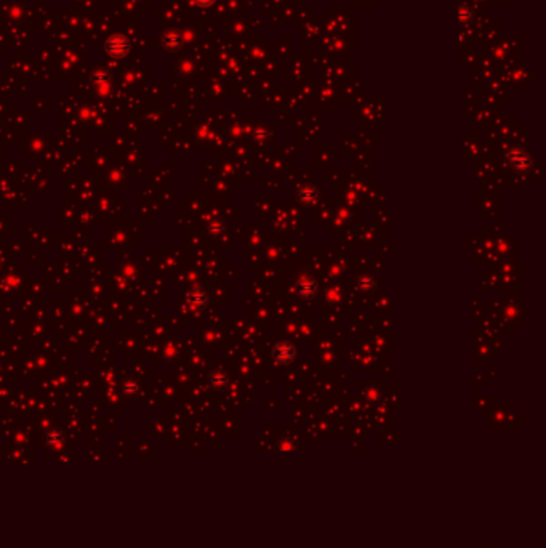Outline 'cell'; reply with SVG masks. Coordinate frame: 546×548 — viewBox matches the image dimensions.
I'll return each mask as SVG.
<instances>
[{
    "label": "cell",
    "instance_id": "cell-1",
    "mask_svg": "<svg viewBox=\"0 0 546 548\" xmlns=\"http://www.w3.org/2000/svg\"><path fill=\"white\" fill-rule=\"evenodd\" d=\"M128 50H130L128 39L120 34L111 36L108 39V42H106V52H108L111 56H114V58H122V56H125L128 53Z\"/></svg>",
    "mask_w": 546,
    "mask_h": 548
},
{
    "label": "cell",
    "instance_id": "cell-2",
    "mask_svg": "<svg viewBox=\"0 0 546 548\" xmlns=\"http://www.w3.org/2000/svg\"><path fill=\"white\" fill-rule=\"evenodd\" d=\"M293 356H295V348H293L292 345H289V343H279V345H277L276 349H274L276 361H279L282 364L292 361Z\"/></svg>",
    "mask_w": 546,
    "mask_h": 548
},
{
    "label": "cell",
    "instance_id": "cell-3",
    "mask_svg": "<svg viewBox=\"0 0 546 548\" xmlns=\"http://www.w3.org/2000/svg\"><path fill=\"white\" fill-rule=\"evenodd\" d=\"M298 290H300V295L301 297H311L313 295V293L316 292V284L311 281V279H306V281H303V284H300L298 285Z\"/></svg>",
    "mask_w": 546,
    "mask_h": 548
},
{
    "label": "cell",
    "instance_id": "cell-4",
    "mask_svg": "<svg viewBox=\"0 0 546 548\" xmlns=\"http://www.w3.org/2000/svg\"><path fill=\"white\" fill-rule=\"evenodd\" d=\"M176 36L175 34H167L165 37H164V42H165V45L168 47H175L176 44H178V39H175Z\"/></svg>",
    "mask_w": 546,
    "mask_h": 548
},
{
    "label": "cell",
    "instance_id": "cell-5",
    "mask_svg": "<svg viewBox=\"0 0 546 548\" xmlns=\"http://www.w3.org/2000/svg\"><path fill=\"white\" fill-rule=\"evenodd\" d=\"M195 2H199V4H202V5H207V4H210V2H211V0H195Z\"/></svg>",
    "mask_w": 546,
    "mask_h": 548
}]
</instances>
